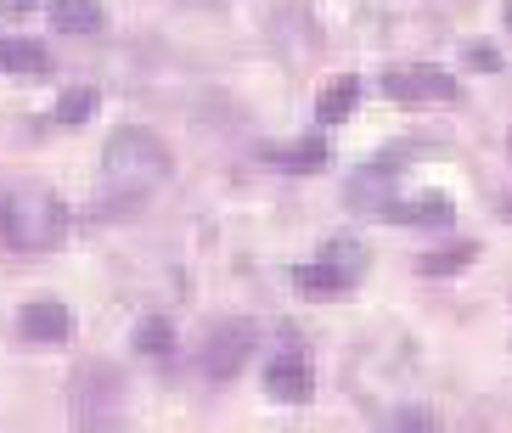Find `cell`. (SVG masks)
<instances>
[{"instance_id":"22","label":"cell","mask_w":512,"mask_h":433,"mask_svg":"<svg viewBox=\"0 0 512 433\" xmlns=\"http://www.w3.org/2000/svg\"><path fill=\"white\" fill-rule=\"evenodd\" d=\"M507 220H512V203H507Z\"/></svg>"},{"instance_id":"8","label":"cell","mask_w":512,"mask_h":433,"mask_svg":"<svg viewBox=\"0 0 512 433\" xmlns=\"http://www.w3.org/2000/svg\"><path fill=\"white\" fill-rule=\"evenodd\" d=\"M102 23H107V12H102V0H57L51 6V29L57 34H102Z\"/></svg>"},{"instance_id":"17","label":"cell","mask_w":512,"mask_h":433,"mask_svg":"<svg viewBox=\"0 0 512 433\" xmlns=\"http://www.w3.org/2000/svg\"><path fill=\"white\" fill-rule=\"evenodd\" d=\"M321 259H332V265H344L349 276H361V259H366V248L355 237H327V248H321Z\"/></svg>"},{"instance_id":"13","label":"cell","mask_w":512,"mask_h":433,"mask_svg":"<svg viewBox=\"0 0 512 433\" xmlns=\"http://www.w3.org/2000/svg\"><path fill=\"white\" fill-rule=\"evenodd\" d=\"M479 259V242H451V248H439V254H422L417 270L422 276H456V270H467Z\"/></svg>"},{"instance_id":"18","label":"cell","mask_w":512,"mask_h":433,"mask_svg":"<svg viewBox=\"0 0 512 433\" xmlns=\"http://www.w3.org/2000/svg\"><path fill=\"white\" fill-rule=\"evenodd\" d=\"M467 62H473V68H484V74H496V68H501V57L490 51V45H473V51H467Z\"/></svg>"},{"instance_id":"10","label":"cell","mask_w":512,"mask_h":433,"mask_svg":"<svg viewBox=\"0 0 512 433\" xmlns=\"http://www.w3.org/2000/svg\"><path fill=\"white\" fill-rule=\"evenodd\" d=\"M0 68H12V74H51V51L34 40H6L0 34Z\"/></svg>"},{"instance_id":"21","label":"cell","mask_w":512,"mask_h":433,"mask_svg":"<svg viewBox=\"0 0 512 433\" xmlns=\"http://www.w3.org/2000/svg\"><path fill=\"white\" fill-rule=\"evenodd\" d=\"M507 29H512V6H507Z\"/></svg>"},{"instance_id":"14","label":"cell","mask_w":512,"mask_h":433,"mask_svg":"<svg viewBox=\"0 0 512 433\" xmlns=\"http://www.w3.org/2000/svg\"><path fill=\"white\" fill-rule=\"evenodd\" d=\"M136 349H141V355H152V360L175 355V327H169L164 315H147V321L136 327Z\"/></svg>"},{"instance_id":"4","label":"cell","mask_w":512,"mask_h":433,"mask_svg":"<svg viewBox=\"0 0 512 433\" xmlns=\"http://www.w3.org/2000/svg\"><path fill=\"white\" fill-rule=\"evenodd\" d=\"M383 90H389L394 102H451L456 96V79L445 74V68H394L389 79H383Z\"/></svg>"},{"instance_id":"16","label":"cell","mask_w":512,"mask_h":433,"mask_svg":"<svg viewBox=\"0 0 512 433\" xmlns=\"http://www.w3.org/2000/svg\"><path fill=\"white\" fill-rule=\"evenodd\" d=\"M91 113H96V90H68V96L57 102V124H62V130H79Z\"/></svg>"},{"instance_id":"2","label":"cell","mask_w":512,"mask_h":433,"mask_svg":"<svg viewBox=\"0 0 512 433\" xmlns=\"http://www.w3.org/2000/svg\"><path fill=\"white\" fill-rule=\"evenodd\" d=\"M62 225H68V209H62V197H51L46 186H23V192L0 197V237L12 242L17 254L51 248L62 237Z\"/></svg>"},{"instance_id":"3","label":"cell","mask_w":512,"mask_h":433,"mask_svg":"<svg viewBox=\"0 0 512 433\" xmlns=\"http://www.w3.org/2000/svg\"><path fill=\"white\" fill-rule=\"evenodd\" d=\"M248 355H254V327L226 321V327L209 338V349H203V372H209L214 383H226V377H237L242 366H248Z\"/></svg>"},{"instance_id":"1","label":"cell","mask_w":512,"mask_h":433,"mask_svg":"<svg viewBox=\"0 0 512 433\" xmlns=\"http://www.w3.org/2000/svg\"><path fill=\"white\" fill-rule=\"evenodd\" d=\"M175 158L152 130H119L102 152V203L107 209H136L152 186H164Z\"/></svg>"},{"instance_id":"11","label":"cell","mask_w":512,"mask_h":433,"mask_svg":"<svg viewBox=\"0 0 512 433\" xmlns=\"http://www.w3.org/2000/svg\"><path fill=\"white\" fill-rule=\"evenodd\" d=\"M293 282H299L304 293H344L355 276H349L344 265H332V259H316V265H299V270H293Z\"/></svg>"},{"instance_id":"15","label":"cell","mask_w":512,"mask_h":433,"mask_svg":"<svg viewBox=\"0 0 512 433\" xmlns=\"http://www.w3.org/2000/svg\"><path fill=\"white\" fill-rule=\"evenodd\" d=\"M327 141H321V135H310V141H293V147L282 152V164L287 169H299V175H310V169H327Z\"/></svg>"},{"instance_id":"19","label":"cell","mask_w":512,"mask_h":433,"mask_svg":"<svg viewBox=\"0 0 512 433\" xmlns=\"http://www.w3.org/2000/svg\"><path fill=\"white\" fill-rule=\"evenodd\" d=\"M400 428H434V417H428V411H417V405H411V411H400Z\"/></svg>"},{"instance_id":"9","label":"cell","mask_w":512,"mask_h":433,"mask_svg":"<svg viewBox=\"0 0 512 433\" xmlns=\"http://www.w3.org/2000/svg\"><path fill=\"white\" fill-rule=\"evenodd\" d=\"M389 214L394 225H451V197H439V192H428V197H411V203H389Z\"/></svg>"},{"instance_id":"12","label":"cell","mask_w":512,"mask_h":433,"mask_svg":"<svg viewBox=\"0 0 512 433\" xmlns=\"http://www.w3.org/2000/svg\"><path fill=\"white\" fill-rule=\"evenodd\" d=\"M355 102H361V79H338V85L316 102V124H344L349 113H355Z\"/></svg>"},{"instance_id":"5","label":"cell","mask_w":512,"mask_h":433,"mask_svg":"<svg viewBox=\"0 0 512 433\" xmlns=\"http://www.w3.org/2000/svg\"><path fill=\"white\" fill-rule=\"evenodd\" d=\"M265 394H271V400H287V405H304L316 394V372H310L299 355H276L271 366H265Z\"/></svg>"},{"instance_id":"20","label":"cell","mask_w":512,"mask_h":433,"mask_svg":"<svg viewBox=\"0 0 512 433\" xmlns=\"http://www.w3.org/2000/svg\"><path fill=\"white\" fill-rule=\"evenodd\" d=\"M0 12H17V17H23V12H34V0H0Z\"/></svg>"},{"instance_id":"6","label":"cell","mask_w":512,"mask_h":433,"mask_svg":"<svg viewBox=\"0 0 512 433\" xmlns=\"http://www.w3.org/2000/svg\"><path fill=\"white\" fill-rule=\"evenodd\" d=\"M23 338L29 344H62L68 332H74V315L62 310V299H34V304H23Z\"/></svg>"},{"instance_id":"7","label":"cell","mask_w":512,"mask_h":433,"mask_svg":"<svg viewBox=\"0 0 512 433\" xmlns=\"http://www.w3.org/2000/svg\"><path fill=\"white\" fill-rule=\"evenodd\" d=\"M113 394H119V377L107 372V366H85V372L74 377V417L85 422V428H96V400L113 405Z\"/></svg>"}]
</instances>
